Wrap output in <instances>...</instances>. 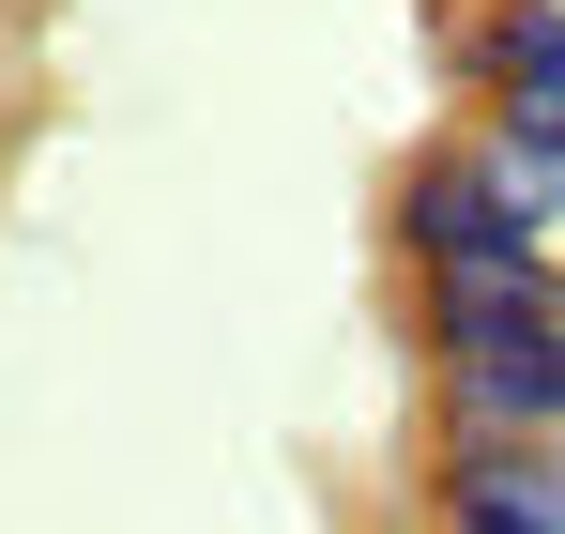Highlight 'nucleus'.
Listing matches in <instances>:
<instances>
[{"mask_svg":"<svg viewBox=\"0 0 565 534\" xmlns=\"http://www.w3.org/2000/svg\"><path fill=\"white\" fill-rule=\"evenodd\" d=\"M551 428H565V337H551Z\"/></svg>","mask_w":565,"mask_h":534,"instance_id":"423d86ee","label":"nucleus"},{"mask_svg":"<svg viewBox=\"0 0 565 534\" xmlns=\"http://www.w3.org/2000/svg\"><path fill=\"white\" fill-rule=\"evenodd\" d=\"M473 153H489V169L520 183V214H535V229H551V214H565V138H551V122H489Z\"/></svg>","mask_w":565,"mask_h":534,"instance_id":"20e7f679","label":"nucleus"},{"mask_svg":"<svg viewBox=\"0 0 565 534\" xmlns=\"http://www.w3.org/2000/svg\"><path fill=\"white\" fill-rule=\"evenodd\" d=\"M444 534H551V520H520V504H489V489H444Z\"/></svg>","mask_w":565,"mask_h":534,"instance_id":"39448f33","label":"nucleus"},{"mask_svg":"<svg viewBox=\"0 0 565 534\" xmlns=\"http://www.w3.org/2000/svg\"><path fill=\"white\" fill-rule=\"evenodd\" d=\"M459 62H473V92H489V122H551L565 138V0H504Z\"/></svg>","mask_w":565,"mask_h":534,"instance_id":"7ed1b4c3","label":"nucleus"},{"mask_svg":"<svg viewBox=\"0 0 565 534\" xmlns=\"http://www.w3.org/2000/svg\"><path fill=\"white\" fill-rule=\"evenodd\" d=\"M565 337V260L535 275H428V366H489V352H535Z\"/></svg>","mask_w":565,"mask_h":534,"instance_id":"f03ea898","label":"nucleus"},{"mask_svg":"<svg viewBox=\"0 0 565 534\" xmlns=\"http://www.w3.org/2000/svg\"><path fill=\"white\" fill-rule=\"evenodd\" d=\"M397 229H413V260L428 275H535L551 260V229L520 214V183L489 169V153H413V183H397Z\"/></svg>","mask_w":565,"mask_h":534,"instance_id":"f257e3e1","label":"nucleus"}]
</instances>
